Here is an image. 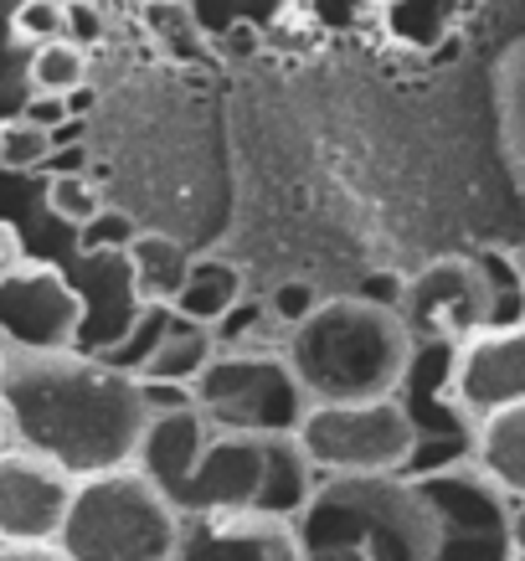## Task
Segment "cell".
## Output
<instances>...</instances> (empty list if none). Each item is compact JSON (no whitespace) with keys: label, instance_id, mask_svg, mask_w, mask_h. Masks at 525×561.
<instances>
[{"label":"cell","instance_id":"obj_1","mask_svg":"<svg viewBox=\"0 0 525 561\" xmlns=\"http://www.w3.org/2000/svg\"><path fill=\"white\" fill-rule=\"evenodd\" d=\"M145 387L150 427L135 454V469L166 494L181 520L206 515H294L315 490V469L299 454L294 433H221L191 408L186 387Z\"/></svg>","mask_w":525,"mask_h":561},{"label":"cell","instance_id":"obj_2","mask_svg":"<svg viewBox=\"0 0 525 561\" xmlns=\"http://www.w3.org/2000/svg\"><path fill=\"white\" fill-rule=\"evenodd\" d=\"M0 408L21 448L62 463L72 479L135 463L150 427L139 376L78 351L0 345Z\"/></svg>","mask_w":525,"mask_h":561},{"label":"cell","instance_id":"obj_3","mask_svg":"<svg viewBox=\"0 0 525 561\" xmlns=\"http://www.w3.org/2000/svg\"><path fill=\"white\" fill-rule=\"evenodd\" d=\"M412 335L391 305L366 294H335L284 341L288 371L299 376L309 408H351V402H387L402 391L412 366Z\"/></svg>","mask_w":525,"mask_h":561},{"label":"cell","instance_id":"obj_4","mask_svg":"<svg viewBox=\"0 0 525 561\" xmlns=\"http://www.w3.org/2000/svg\"><path fill=\"white\" fill-rule=\"evenodd\" d=\"M299 557L330 546H361L372 561H433L438 515L407 474H330L315 479L305 511L294 515Z\"/></svg>","mask_w":525,"mask_h":561},{"label":"cell","instance_id":"obj_5","mask_svg":"<svg viewBox=\"0 0 525 561\" xmlns=\"http://www.w3.org/2000/svg\"><path fill=\"white\" fill-rule=\"evenodd\" d=\"M175 546L181 515L135 463L78 479L57 536V551L68 561H175Z\"/></svg>","mask_w":525,"mask_h":561},{"label":"cell","instance_id":"obj_6","mask_svg":"<svg viewBox=\"0 0 525 561\" xmlns=\"http://www.w3.org/2000/svg\"><path fill=\"white\" fill-rule=\"evenodd\" d=\"M186 397L221 433H294L309 412L305 387L284 356H242V351L212 356Z\"/></svg>","mask_w":525,"mask_h":561},{"label":"cell","instance_id":"obj_7","mask_svg":"<svg viewBox=\"0 0 525 561\" xmlns=\"http://www.w3.org/2000/svg\"><path fill=\"white\" fill-rule=\"evenodd\" d=\"M294 443L320 479L330 474H407L412 463V423L397 397L351 402V408H309L294 427Z\"/></svg>","mask_w":525,"mask_h":561},{"label":"cell","instance_id":"obj_8","mask_svg":"<svg viewBox=\"0 0 525 561\" xmlns=\"http://www.w3.org/2000/svg\"><path fill=\"white\" fill-rule=\"evenodd\" d=\"M423 500L438 515V551L433 561H515V536H510V500L475 459L433 469L412 479Z\"/></svg>","mask_w":525,"mask_h":561},{"label":"cell","instance_id":"obj_9","mask_svg":"<svg viewBox=\"0 0 525 561\" xmlns=\"http://www.w3.org/2000/svg\"><path fill=\"white\" fill-rule=\"evenodd\" d=\"M412 345H464L469 335L494 324V284L479 253L433 257L423 273H412L397 299Z\"/></svg>","mask_w":525,"mask_h":561},{"label":"cell","instance_id":"obj_10","mask_svg":"<svg viewBox=\"0 0 525 561\" xmlns=\"http://www.w3.org/2000/svg\"><path fill=\"white\" fill-rule=\"evenodd\" d=\"M78 324H83V305H78L68 273L57 263L21 257L16 268L0 278V345L72 351Z\"/></svg>","mask_w":525,"mask_h":561},{"label":"cell","instance_id":"obj_11","mask_svg":"<svg viewBox=\"0 0 525 561\" xmlns=\"http://www.w3.org/2000/svg\"><path fill=\"white\" fill-rule=\"evenodd\" d=\"M78 479L21 443L0 448V546H57Z\"/></svg>","mask_w":525,"mask_h":561},{"label":"cell","instance_id":"obj_12","mask_svg":"<svg viewBox=\"0 0 525 561\" xmlns=\"http://www.w3.org/2000/svg\"><path fill=\"white\" fill-rule=\"evenodd\" d=\"M68 284L83 305V324H78V341L72 351L78 356H114L129 335H135L139 314H145V299L135 289V268H129V253L119 248H93V253H78L72 257Z\"/></svg>","mask_w":525,"mask_h":561},{"label":"cell","instance_id":"obj_13","mask_svg":"<svg viewBox=\"0 0 525 561\" xmlns=\"http://www.w3.org/2000/svg\"><path fill=\"white\" fill-rule=\"evenodd\" d=\"M448 397L469 423H484L490 412L525 402V320L494 324V330H479L464 345H454Z\"/></svg>","mask_w":525,"mask_h":561},{"label":"cell","instance_id":"obj_14","mask_svg":"<svg viewBox=\"0 0 525 561\" xmlns=\"http://www.w3.org/2000/svg\"><path fill=\"white\" fill-rule=\"evenodd\" d=\"M175 561H305L294 520L284 515H206V520H181V546Z\"/></svg>","mask_w":525,"mask_h":561},{"label":"cell","instance_id":"obj_15","mask_svg":"<svg viewBox=\"0 0 525 561\" xmlns=\"http://www.w3.org/2000/svg\"><path fill=\"white\" fill-rule=\"evenodd\" d=\"M242 305V273L232 263H221V257H191V273L181 294L170 299V314L186 324H202V330H217L232 309Z\"/></svg>","mask_w":525,"mask_h":561},{"label":"cell","instance_id":"obj_16","mask_svg":"<svg viewBox=\"0 0 525 561\" xmlns=\"http://www.w3.org/2000/svg\"><path fill=\"white\" fill-rule=\"evenodd\" d=\"M475 463L510 500H525V402L475 423Z\"/></svg>","mask_w":525,"mask_h":561},{"label":"cell","instance_id":"obj_17","mask_svg":"<svg viewBox=\"0 0 525 561\" xmlns=\"http://www.w3.org/2000/svg\"><path fill=\"white\" fill-rule=\"evenodd\" d=\"M217 356V341H212V330L202 324H186V320H170V330L160 335L145 366H139V381H150V387H191L196 376L212 366Z\"/></svg>","mask_w":525,"mask_h":561},{"label":"cell","instance_id":"obj_18","mask_svg":"<svg viewBox=\"0 0 525 561\" xmlns=\"http://www.w3.org/2000/svg\"><path fill=\"white\" fill-rule=\"evenodd\" d=\"M129 268H135L139 299L170 309V299H175L181 284H186L191 257H186V248L175 238H166V232H139V238L129 242Z\"/></svg>","mask_w":525,"mask_h":561},{"label":"cell","instance_id":"obj_19","mask_svg":"<svg viewBox=\"0 0 525 561\" xmlns=\"http://www.w3.org/2000/svg\"><path fill=\"white\" fill-rule=\"evenodd\" d=\"M78 83H88V51L72 47L68 36L62 42H47V47H36L32 57V88H42V93H72Z\"/></svg>","mask_w":525,"mask_h":561},{"label":"cell","instance_id":"obj_20","mask_svg":"<svg viewBox=\"0 0 525 561\" xmlns=\"http://www.w3.org/2000/svg\"><path fill=\"white\" fill-rule=\"evenodd\" d=\"M47 211L57 221H68V227L83 232L88 221L103 211V196H99V186H93L88 175H52L47 181Z\"/></svg>","mask_w":525,"mask_h":561},{"label":"cell","instance_id":"obj_21","mask_svg":"<svg viewBox=\"0 0 525 561\" xmlns=\"http://www.w3.org/2000/svg\"><path fill=\"white\" fill-rule=\"evenodd\" d=\"M47 154H52L47 129L26 124L21 114L0 119V165L5 171H36V165H47Z\"/></svg>","mask_w":525,"mask_h":561},{"label":"cell","instance_id":"obj_22","mask_svg":"<svg viewBox=\"0 0 525 561\" xmlns=\"http://www.w3.org/2000/svg\"><path fill=\"white\" fill-rule=\"evenodd\" d=\"M170 320H175V314H170L166 305H145V314H139V324H135V335H129V341H124L114 356H103V360H109L114 371H129V376H135L139 366H145V356H150L155 345H160V335L170 330Z\"/></svg>","mask_w":525,"mask_h":561},{"label":"cell","instance_id":"obj_23","mask_svg":"<svg viewBox=\"0 0 525 561\" xmlns=\"http://www.w3.org/2000/svg\"><path fill=\"white\" fill-rule=\"evenodd\" d=\"M11 36L16 42H36V47L62 42V5L57 0H21L11 11Z\"/></svg>","mask_w":525,"mask_h":561},{"label":"cell","instance_id":"obj_24","mask_svg":"<svg viewBox=\"0 0 525 561\" xmlns=\"http://www.w3.org/2000/svg\"><path fill=\"white\" fill-rule=\"evenodd\" d=\"M78 238H83V253H93V248H119V253H129V242L139 238V227H135V217H124V211H109V206H103Z\"/></svg>","mask_w":525,"mask_h":561},{"label":"cell","instance_id":"obj_25","mask_svg":"<svg viewBox=\"0 0 525 561\" xmlns=\"http://www.w3.org/2000/svg\"><path fill=\"white\" fill-rule=\"evenodd\" d=\"M263 305H269V314L284 324V330H294V324H305L309 314L320 309V294L309 289V284H278Z\"/></svg>","mask_w":525,"mask_h":561},{"label":"cell","instance_id":"obj_26","mask_svg":"<svg viewBox=\"0 0 525 561\" xmlns=\"http://www.w3.org/2000/svg\"><path fill=\"white\" fill-rule=\"evenodd\" d=\"M62 32H68V42L72 47H93V42H99L103 36V16H99V5H93V0H68V5H62Z\"/></svg>","mask_w":525,"mask_h":561},{"label":"cell","instance_id":"obj_27","mask_svg":"<svg viewBox=\"0 0 525 561\" xmlns=\"http://www.w3.org/2000/svg\"><path fill=\"white\" fill-rule=\"evenodd\" d=\"M21 119L52 135L57 124H68V108H62V99H57V93H32V103H26V114H21Z\"/></svg>","mask_w":525,"mask_h":561},{"label":"cell","instance_id":"obj_28","mask_svg":"<svg viewBox=\"0 0 525 561\" xmlns=\"http://www.w3.org/2000/svg\"><path fill=\"white\" fill-rule=\"evenodd\" d=\"M83 165H88V150H83V145H68V150H52L47 154V171L52 175H83Z\"/></svg>","mask_w":525,"mask_h":561},{"label":"cell","instance_id":"obj_29","mask_svg":"<svg viewBox=\"0 0 525 561\" xmlns=\"http://www.w3.org/2000/svg\"><path fill=\"white\" fill-rule=\"evenodd\" d=\"M21 257H26V253H21V232L11 227V221H0V278L16 268Z\"/></svg>","mask_w":525,"mask_h":561},{"label":"cell","instance_id":"obj_30","mask_svg":"<svg viewBox=\"0 0 525 561\" xmlns=\"http://www.w3.org/2000/svg\"><path fill=\"white\" fill-rule=\"evenodd\" d=\"M0 561H68L57 546H0Z\"/></svg>","mask_w":525,"mask_h":561},{"label":"cell","instance_id":"obj_31","mask_svg":"<svg viewBox=\"0 0 525 561\" xmlns=\"http://www.w3.org/2000/svg\"><path fill=\"white\" fill-rule=\"evenodd\" d=\"M93 103H99V93H93L88 83H78L72 93H62V108H68V119H78V124H83V114H93Z\"/></svg>","mask_w":525,"mask_h":561},{"label":"cell","instance_id":"obj_32","mask_svg":"<svg viewBox=\"0 0 525 561\" xmlns=\"http://www.w3.org/2000/svg\"><path fill=\"white\" fill-rule=\"evenodd\" d=\"M510 536H515V561H525V500H515L510 511Z\"/></svg>","mask_w":525,"mask_h":561},{"label":"cell","instance_id":"obj_33","mask_svg":"<svg viewBox=\"0 0 525 561\" xmlns=\"http://www.w3.org/2000/svg\"><path fill=\"white\" fill-rule=\"evenodd\" d=\"M11 443V417H5V408H0V448Z\"/></svg>","mask_w":525,"mask_h":561},{"label":"cell","instance_id":"obj_34","mask_svg":"<svg viewBox=\"0 0 525 561\" xmlns=\"http://www.w3.org/2000/svg\"><path fill=\"white\" fill-rule=\"evenodd\" d=\"M57 5H68V0H57Z\"/></svg>","mask_w":525,"mask_h":561}]
</instances>
